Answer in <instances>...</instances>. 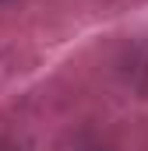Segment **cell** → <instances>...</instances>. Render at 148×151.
Returning a JSON list of instances; mask_svg holds the SVG:
<instances>
[]
</instances>
